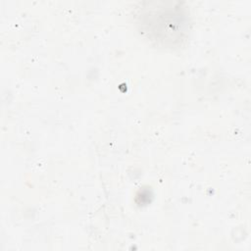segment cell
Listing matches in <instances>:
<instances>
[{"label":"cell","mask_w":251,"mask_h":251,"mask_svg":"<svg viewBox=\"0 0 251 251\" xmlns=\"http://www.w3.org/2000/svg\"><path fill=\"white\" fill-rule=\"evenodd\" d=\"M141 20V25L149 38L174 46L182 39L187 27V19L179 8H153L147 10Z\"/></svg>","instance_id":"cell-1"}]
</instances>
